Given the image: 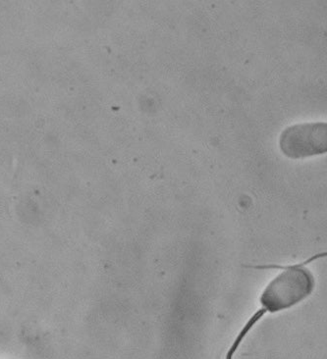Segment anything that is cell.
Wrapping results in <instances>:
<instances>
[{"label":"cell","instance_id":"cell-1","mask_svg":"<svg viewBox=\"0 0 327 359\" xmlns=\"http://www.w3.org/2000/svg\"><path fill=\"white\" fill-rule=\"evenodd\" d=\"M326 123H306L287 128L280 137V149L292 159L323 154L326 151Z\"/></svg>","mask_w":327,"mask_h":359}]
</instances>
